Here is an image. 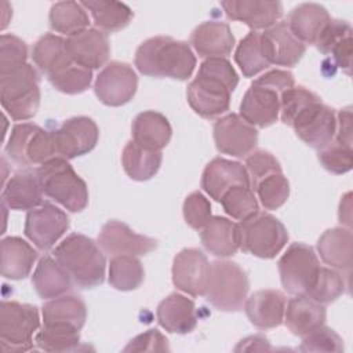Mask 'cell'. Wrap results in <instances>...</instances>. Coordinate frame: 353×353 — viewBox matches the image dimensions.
Here are the masks:
<instances>
[{"instance_id": "obj_56", "label": "cell", "mask_w": 353, "mask_h": 353, "mask_svg": "<svg viewBox=\"0 0 353 353\" xmlns=\"http://www.w3.org/2000/svg\"><path fill=\"white\" fill-rule=\"evenodd\" d=\"M352 193H346L339 204V221L341 223L350 226V221H352Z\"/></svg>"}, {"instance_id": "obj_32", "label": "cell", "mask_w": 353, "mask_h": 353, "mask_svg": "<svg viewBox=\"0 0 353 353\" xmlns=\"http://www.w3.org/2000/svg\"><path fill=\"white\" fill-rule=\"evenodd\" d=\"M1 274L10 280H22L29 276L37 259V251L21 237L1 240Z\"/></svg>"}, {"instance_id": "obj_26", "label": "cell", "mask_w": 353, "mask_h": 353, "mask_svg": "<svg viewBox=\"0 0 353 353\" xmlns=\"http://www.w3.org/2000/svg\"><path fill=\"white\" fill-rule=\"evenodd\" d=\"M325 321L324 305L306 295H295L285 303L284 323L296 336H305Z\"/></svg>"}, {"instance_id": "obj_55", "label": "cell", "mask_w": 353, "mask_h": 353, "mask_svg": "<svg viewBox=\"0 0 353 353\" xmlns=\"http://www.w3.org/2000/svg\"><path fill=\"white\" fill-rule=\"evenodd\" d=\"M270 345L268 342L266 338L259 336V335H254V336H248L243 341L239 342V345L234 347L236 352L240 350H270Z\"/></svg>"}, {"instance_id": "obj_24", "label": "cell", "mask_w": 353, "mask_h": 353, "mask_svg": "<svg viewBox=\"0 0 353 353\" xmlns=\"http://www.w3.org/2000/svg\"><path fill=\"white\" fill-rule=\"evenodd\" d=\"M190 44L201 58H225L234 47V36L228 23L205 21L192 32Z\"/></svg>"}, {"instance_id": "obj_28", "label": "cell", "mask_w": 353, "mask_h": 353, "mask_svg": "<svg viewBox=\"0 0 353 353\" xmlns=\"http://www.w3.org/2000/svg\"><path fill=\"white\" fill-rule=\"evenodd\" d=\"M3 204L11 210H33L41 204L43 190L36 172L22 171L12 175L3 188Z\"/></svg>"}, {"instance_id": "obj_21", "label": "cell", "mask_w": 353, "mask_h": 353, "mask_svg": "<svg viewBox=\"0 0 353 353\" xmlns=\"http://www.w3.org/2000/svg\"><path fill=\"white\" fill-rule=\"evenodd\" d=\"M239 185L251 188L248 172L239 161L215 157L203 171L201 188L215 201H219L229 189Z\"/></svg>"}, {"instance_id": "obj_44", "label": "cell", "mask_w": 353, "mask_h": 353, "mask_svg": "<svg viewBox=\"0 0 353 353\" xmlns=\"http://www.w3.org/2000/svg\"><path fill=\"white\" fill-rule=\"evenodd\" d=\"M345 280L339 272L321 266L317 279L306 296L321 305H327L339 298L345 292Z\"/></svg>"}, {"instance_id": "obj_25", "label": "cell", "mask_w": 353, "mask_h": 353, "mask_svg": "<svg viewBox=\"0 0 353 353\" xmlns=\"http://www.w3.org/2000/svg\"><path fill=\"white\" fill-rule=\"evenodd\" d=\"M159 324L168 332L189 334L197 325L194 302L182 294H170L156 310Z\"/></svg>"}, {"instance_id": "obj_49", "label": "cell", "mask_w": 353, "mask_h": 353, "mask_svg": "<svg viewBox=\"0 0 353 353\" xmlns=\"http://www.w3.org/2000/svg\"><path fill=\"white\" fill-rule=\"evenodd\" d=\"M28 46L14 34H1L0 39V72H8L26 63Z\"/></svg>"}, {"instance_id": "obj_22", "label": "cell", "mask_w": 353, "mask_h": 353, "mask_svg": "<svg viewBox=\"0 0 353 353\" xmlns=\"http://www.w3.org/2000/svg\"><path fill=\"white\" fill-rule=\"evenodd\" d=\"M229 19L240 21L251 29H268L279 22L283 15L280 1L268 0H226L221 3Z\"/></svg>"}, {"instance_id": "obj_1", "label": "cell", "mask_w": 353, "mask_h": 353, "mask_svg": "<svg viewBox=\"0 0 353 353\" xmlns=\"http://www.w3.org/2000/svg\"><path fill=\"white\" fill-rule=\"evenodd\" d=\"M281 121L309 146L323 149L332 142L336 131L334 109L305 87H292L280 97Z\"/></svg>"}, {"instance_id": "obj_40", "label": "cell", "mask_w": 353, "mask_h": 353, "mask_svg": "<svg viewBox=\"0 0 353 353\" xmlns=\"http://www.w3.org/2000/svg\"><path fill=\"white\" fill-rule=\"evenodd\" d=\"M80 330L66 324H44L36 343L46 352H73L80 345Z\"/></svg>"}, {"instance_id": "obj_43", "label": "cell", "mask_w": 353, "mask_h": 353, "mask_svg": "<svg viewBox=\"0 0 353 353\" xmlns=\"http://www.w3.org/2000/svg\"><path fill=\"white\" fill-rule=\"evenodd\" d=\"M252 190L256 192L265 210H277L290 196V183L283 172H276L259 181Z\"/></svg>"}, {"instance_id": "obj_45", "label": "cell", "mask_w": 353, "mask_h": 353, "mask_svg": "<svg viewBox=\"0 0 353 353\" xmlns=\"http://www.w3.org/2000/svg\"><path fill=\"white\" fill-rule=\"evenodd\" d=\"M54 88L63 94L74 95L85 91L92 81V72L76 63L48 77Z\"/></svg>"}, {"instance_id": "obj_52", "label": "cell", "mask_w": 353, "mask_h": 353, "mask_svg": "<svg viewBox=\"0 0 353 353\" xmlns=\"http://www.w3.org/2000/svg\"><path fill=\"white\" fill-rule=\"evenodd\" d=\"M170 350L167 338L157 330H148L132 338L124 352H165Z\"/></svg>"}, {"instance_id": "obj_29", "label": "cell", "mask_w": 353, "mask_h": 353, "mask_svg": "<svg viewBox=\"0 0 353 353\" xmlns=\"http://www.w3.org/2000/svg\"><path fill=\"white\" fill-rule=\"evenodd\" d=\"M132 141L150 150H161L171 139V125L165 116L154 110L139 113L132 121Z\"/></svg>"}, {"instance_id": "obj_48", "label": "cell", "mask_w": 353, "mask_h": 353, "mask_svg": "<svg viewBox=\"0 0 353 353\" xmlns=\"http://www.w3.org/2000/svg\"><path fill=\"white\" fill-rule=\"evenodd\" d=\"M303 341L299 346L302 352H342L343 342L342 338L331 328L324 324L302 336Z\"/></svg>"}, {"instance_id": "obj_13", "label": "cell", "mask_w": 353, "mask_h": 353, "mask_svg": "<svg viewBox=\"0 0 353 353\" xmlns=\"http://www.w3.org/2000/svg\"><path fill=\"white\" fill-rule=\"evenodd\" d=\"M69 218L58 207L44 203L30 210L25 221V236L41 251L50 250L68 230Z\"/></svg>"}, {"instance_id": "obj_54", "label": "cell", "mask_w": 353, "mask_h": 353, "mask_svg": "<svg viewBox=\"0 0 353 353\" xmlns=\"http://www.w3.org/2000/svg\"><path fill=\"white\" fill-rule=\"evenodd\" d=\"M336 141L352 146V109L345 108L338 113L336 119Z\"/></svg>"}, {"instance_id": "obj_3", "label": "cell", "mask_w": 353, "mask_h": 353, "mask_svg": "<svg viewBox=\"0 0 353 353\" xmlns=\"http://www.w3.org/2000/svg\"><path fill=\"white\" fill-rule=\"evenodd\" d=\"M135 66L145 76L186 80L194 70L196 57L188 43L168 36H156L138 47Z\"/></svg>"}, {"instance_id": "obj_23", "label": "cell", "mask_w": 353, "mask_h": 353, "mask_svg": "<svg viewBox=\"0 0 353 353\" xmlns=\"http://www.w3.org/2000/svg\"><path fill=\"white\" fill-rule=\"evenodd\" d=\"M285 296L279 290H259L245 299L244 309L248 320L259 330L279 327L284 320Z\"/></svg>"}, {"instance_id": "obj_30", "label": "cell", "mask_w": 353, "mask_h": 353, "mask_svg": "<svg viewBox=\"0 0 353 353\" xmlns=\"http://www.w3.org/2000/svg\"><path fill=\"white\" fill-rule=\"evenodd\" d=\"M317 251L324 263L338 270L349 272L353 263L352 232L343 228L325 230L317 241Z\"/></svg>"}, {"instance_id": "obj_16", "label": "cell", "mask_w": 353, "mask_h": 353, "mask_svg": "<svg viewBox=\"0 0 353 353\" xmlns=\"http://www.w3.org/2000/svg\"><path fill=\"white\" fill-rule=\"evenodd\" d=\"M210 277L207 256L197 248H185L178 252L172 263L174 285L192 295L204 296Z\"/></svg>"}, {"instance_id": "obj_14", "label": "cell", "mask_w": 353, "mask_h": 353, "mask_svg": "<svg viewBox=\"0 0 353 353\" xmlns=\"http://www.w3.org/2000/svg\"><path fill=\"white\" fill-rule=\"evenodd\" d=\"M99 137L95 121L85 116L72 117L52 131L55 153L63 159H74L91 152Z\"/></svg>"}, {"instance_id": "obj_46", "label": "cell", "mask_w": 353, "mask_h": 353, "mask_svg": "<svg viewBox=\"0 0 353 353\" xmlns=\"http://www.w3.org/2000/svg\"><path fill=\"white\" fill-rule=\"evenodd\" d=\"M319 160L327 171L336 175L345 174L353 167L352 146L338 141L331 142L319 150Z\"/></svg>"}, {"instance_id": "obj_18", "label": "cell", "mask_w": 353, "mask_h": 353, "mask_svg": "<svg viewBox=\"0 0 353 353\" xmlns=\"http://www.w3.org/2000/svg\"><path fill=\"white\" fill-rule=\"evenodd\" d=\"M261 46L270 65L287 68L295 66L306 51V46L291 33L285 21L265 29L261 33Z\"/></svg>"}, {"instance_id": "obj_2", "label": "cell", "mask_w": 353, "mask_h": 353, "mask_svg": "<svg viewBox=\"0 0 353 353\" xmlns=\"http://www.w3.org/2000/svg\"><path fill=\"white\" fill-rule=\"evenodd\" d=\"M237 84L239 76L228 59L208 58L188 85V102L199 116L214 119L229 109L230 94Z\"/></svg>"}, {"instance_id": "obj_12", "label": "cell", "mask_w": 353, "mask_h": 353, "mask_svg": "<svg viewBox=\"0 0 353 353\" xmlns=\"http://www.w3.org/2000/svg\"><path fill=\"white\" fill-rule=\"evenodd\" d=\"M138 77L134 69L124 62L108 63L97 76L94 91L97 98L108 106H121L137 92Z\"/></svg>"}, {"instance_id": "obj_50", "label": "cell", "mask_w": 353, "mask_h": 353, "mask_svg": "<svg viewBox=\"0 0 353 353\" xmlns=\"http://www.w3.org/2000/svg\"><path fill=\"white\" fill-rule=\"evenodd\" d=\"M182 211L186 223L196 230H201L211 218V204L200 192H193L185 199Z\"/></svg>"}, {"instance_id": "obj_11", "label": "cell", "mask_w": 353, "mask_h": 353, "mask_svg": "<svg viewBox=\"0 0 353 353\" xmlns=\"http://www.w3.org/2000/svg\"><path fill=\"white\" fill-rule=\"evenodd\" d=\"M277 265L284 290L294 295H307L321 268L313 248L302 243L291 244Z\"/></svg>"}, {"instance_id": "obj_9", "label": "cell", "mask_w": 353, "mask_h": 353, "mask_svg": "<svg viewBox=\"0 0 353 353\" xmlns=\"http://www.w3.org/2000/svg\"><path fill=\"white\" fill-rule=\"evenodd\" d=\"M40 325L39 310L29 303L3 301L0 306V343L4 352L33 347V334Z\"/></svg>"}, {"instance_id": "obj_51", "label": "cell", "mask_w": 353, "mask_h": 353, "mask_svg": "<svg viewBox=\"0 0 353 353\" xmlns=\"http://www.w3.org/2000/svg\"><path fill=\"white\" fill-rule=\"evenodd\" d=\"M352 26L346 21L332 19L327 23L321 34L319 36L314 46L317 50L325 55H331V52L345 40L352 39Z\"/></svg>"}, {"instance_id": "obj_5", "label": "cell", "mask_w": 353, "mask_h": 353, "mask_svg": "<svg viewBox=\"0 0 353 353\" xmlns=\"http://www.w3.org/2000/svg\"><path fill=\"white\" fill-rule=\"evenodd\" d=\"M36 175L43 193L68 211L80 212L87 207V185L66 159H50L36 170Z\"/></svg>"}, {"instance_id": "obj_15", "label": "cell", "mask_w": 353, "mask_h": 353, "mask_svg": "<svg viewBox=\"0 0 353 353\" xmlns=\"http://www.w3.org/2000/svg\"><path fill=\"white\" fill-rule=\"evenodd\" d=\"M216 149L233 157H247L258 143V131L239 114L230 113L214 124Z\"/></svg>"}, {"instance_id": "obj_8", "label": "cell", "mask_w": 353, "mask_h": 353, "mask_svg": "<svg viewBox=\"0 0 353 353\" xmlns=\"http://www.w3.org/2000/svg\"><path fill=\"white\" fill-rule=\"evenodd\" d=\"M239 248L258 258H274L288 241L285 226L273 215L256 212L237 223Z\"/></svg>"}, {"instance_id": "obj_10", "label": "cell", "mask_w": 353, "mask_h": 353, "mask_svg": "<svg viewBox=\"0 0 353 353\" xmlns=\"http://www.w3.org/2000/svg\"><path fill=\"white\" fill-rule=\"evenodd\" d=\"M6 153L19 165H41L55 154L52 132L33 123L15 124L7 141Z\"/></svg>"}, {"instance_id": "obj_7", "label": "cell", "mask_w": 353, "mask_h": 353, "mask_svg": "<svg viewBox=\"0 0 353 353\" xmlns=\"http://www.w3.org/2000/svg\"><path fill=\"white\" fill-rule=\"evenodd\" d=\"M250 283L247 273L232 261H215L210 265V277L205 299L222 312H237L243 309Z\"/></svg>"}, {"instance_id": "obj_47", "label": "cell", "mask_w": 353, "mask_h": 353, "mask_svg": "<svg viewBox=\"0 0 353 353\" xmlns=\"http://www.w3.org/2000/svg\"><path fill=\"white\" fill-rule=\"evenodd\" d=\"M244 167L248 172L251 189H254L255 185L263 178L276 172H281L279 160L272 153L265 150H256L250 153L245 159Z\"/></svg>"}, {"instance_id": "obj_20", "label": "cell", "mask_w": 353, "mask_h": 353, "mask_svg": "<svg viewBox=\"0 0 353 353\" xmlns=\"http://www.w3.org/2000/svg\"><path fill=\"white\" fill-rule=\"evenodd\" d=\"M66 50L73 63L90 70L103 66L110 55L106 33L94 28L68 37Z\"/></svg>"}, {"instance_id": "obj_42", "label": "cell", "mask_w": 353, "mask_h": 353, "mask_svg": "<svg viewBox=\"0 0 353 353\" xmlns=\"http://www.w3.org/2000/svg\"><path fill=\"white\" fill-rule=\"evenodd\" d=\"M219 203L228 215L239 221H244L259 212L256 197L250 186H233L221 197Z\"/></svg>"}, {"instance_id": "obj_38", "label": "cell", "mask_w": 353, "mask_h": 353, "mask_svg": "<svg viewBox=\"0 0 353 353\" xmlns=\"http://www.w3.org/2000/svg\"><path fill=\"white\" fill-rule=\"evenodd\" d=\"M85 10L91 12L94 23L102 32H117L124 29L132 19L134 14L131 8L119 1L105 0H88L80 1Z\"/></svg>"}, {"instance_id": "obj_39", "label": "cell", "mask_w": 353, "mask_h": 353, "mask_svg": "<svg viewBox=\"0 0 353 353\" xmlns=\"http://www.w3.org/2000/svg\"><path fill=\"white\" fill-rule=\"evenodd\" d=\"M145 277L141 261L134 255H116L109 263V284L119 291L137 290Z\"/></svg>"}, {"instance_id": "obj_53", "label": "cell", "mask_w": 353, "mask_h": 353, "mask_svg": "<svg viewBox=\"0 0 353 353\" xmlns=\"http://www.w3.org/2000/svg\"><path fill=\"white\" fill-rule=\"evenodd\" d=\"M256 81L266 84L277 91H280L281 94L290 88L294 87V76L292 73L287 72V70H281V69H273L269 70L268 73L259 76L258 79H255Z\"/></svg>"}, {"instance_id": "obj_33", "label": "cell", "mask_w": 353, "mask_h": 353, "mask_svg": "<svg viewBox=\"0 0 353 353\" xmlns=\"http://www.w3.org/2000/svg\"><path fill=\"white\" fill-rule=\"evenodd\" d=\"M32 284L40 298L52 299L70 290L72 279L55 258L44 255L34 269Z\"/></svg>"}, {"instance_id": "obj_41", "label": "cell", "mask_w": 353, "mask_h": 353, "mask_svg": "<svg viewBox=\"0 0 353 353\" xmlns=\"http://www.w3.org/2000/svg\"><path fill=\"white\" fill-rule=\"evenodd\" d=\"M234 61L245 77H252L270 66L262 51L259 32L252 30L240 41L234 52Z\"/></svg>"}, {"instance_id": "obj_35", "label": "cell", "mask_w": 353, "mask_h": 353, "mask_svg": "<svg viewBox=\"0 0 353 353\" xmlns=\"http://www.w3.org/2000/svg\"><path fill=\"white\" fill-rule=\"evenodd\" d=\"M44 324H66L81 330L87 319V307L76 295H61L46 302L41 307Z\"/></svg>"}, {"instance_id": "obj_31", "label": "cell", "mask_w": 353, "mask_h": 353, "mask_svg": "<svg viewBox=\"0 0 353 353\" xmlns=\"http://www.w3.org/2000/svg\"><path fill=\"white\" fill-rule=\"evenodd\" d=\"M204 248L221 258L232 256L239 250L237 223L225 216H211L200 233Z\"/></svg>"}, {"instance_id": "obj_36", "label": "cell", "mask_w": 353, "mask_h": 353, "mask_svg": "<svg viewBox=\"0 0 353 353\" xmlns=\"http://www.w3.org/2000/svg\"><path fill=\"white\" fill-rule=\"evenodd\" d=\"M161 152L150 150L130 141L121 154V163L125 174L134 181H148L154 176L161 165Z\"/></svg>"}, {"instance_id": "obj_27", "label": "cell", "mask_w": 353, "mask_h": 353, "mask_svg": "<svg viewBox=\"0 0 353 353\" xmlns=\"http://www.w3.org/2000/svg\"><path fill=\"white\" fill-rule=\"evenodd\" d=\"M331 21L328 11L317 3H302L294 7L285 21L291 33L303 44H314Z\"/></svg>"}, {"instance_id": "obj_19", "label": "cell", "mask_w": 353, "mask_h": 353, "mask_svg": "<svg viewBox=\"0 0 353 353\" xmlns=\"http://www.w3.org/2000/svg\"><path fill=\"white\" fill-rule=\"evenodd\" d=\"M98 244L105 254L116 255H145L157 247V240L134 233L120 221L106 222L99 234Z\"/></svg>"}, {"instance_id": "obj_6", "label": "cell", "mask_w": 353, "mask_h": 353, "mask_svg": "<svg viewBox=\"0 0 353 353\" xmlns=\"http://www.w3.org/2000/svg\"><path fill=\"white\" fill-rule=\"evenodd\" d=\"M0 102L14 120L33 117L40 105L37 70L25 63L8 72H0Z\"/></svg>"}, {"instance_id": "obj_34", "label": "cell", "mask_w": 353, "mask_h": 353, "mask_svg": "<svg viewBox=\"0 0 353 353\" xmlns=\"http://www.w3.org/2000/svg\"><path fill=\"white\" fill-rule=\"evenodd\" d=\"M32 57L36 66L48 77L73 65L66 50V40L52 33L41 36L36 41Z\"/></svg>"}, {"instance_id": "obj_4", "label": "cell", "mask_w": 353, "mask_h": 353, "mask_svg": "<svg viewBox=\"0 0 353 353\" xmlns=\"http://www.w3.org/2000/svg\"><path fill=\"white\" fill-rule=\"evenodd\" d=\"M54 258L80 288H94L103 283L106 259L99 244L92 239L72 233L54 250Z\"/></svg>"}, {"instance_id": "obj_17", "label": "cell", "mask_w": 353, "mask_h": 353, "mask_svg": "<svg viewBox=\"0 0 353 353\" xmlns=\"http://www.w3.org/2000/svg\"><path fill=\"white\" fill-rule=\"evenodd\" d=\"M280 97V91L254 80L241 99L240 117L261 128L272 125L279 119Z\"/></svg>"}, {"instance_id": "obj_37", "label": "cell", "mask_w": 353, "mask_h": 353, "mask_svg": "<svg viewBox=\"0 0 353 353\" xmlns=\"http://www.w3.org/2000/svg\"><path fill=\"white\" fill-rule=\"evenodd\" d=\"M48 19L52 30L69 37L87 30L90 25L87 10L77 1H58L52 4Z\"/></svg>"}]
</instances>
